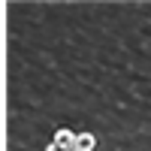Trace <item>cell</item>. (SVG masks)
I'll list each match as a JSON object with an SVG mask.
<instances>
[{
    "mask_svg": "<svg viewBox=\"0 0 151 151\" xmlns=\"http://www.w3.org/2000/svg\"><path fill=\"white\" fill-rule=\"evenodd\" d=\"M55 142L64 145V148H70V151H76V133H70V130H58V133H55Z\"/></svg>",
    "mask_w": 151,
    "mask_h": 151,
    "instance_id": "2",
    "label": "cell"
},
{
    "mask_svg": "<svg viewBox=\"0 0 151 151\" xmlns=\"http://www.w3.org/2000/svg\"><path fill=\"white\" fill-rule=\"evenodd\" d=\"M97 139L94 133H76V151H94Z\"/></svg>",
    "mask_w": 151,
    "mask_h": 151,
    "instance_id": "1",
    "label": "cell"
},
{
    "mask_svg": "<svg viewBox=\"0 0 151 151\" xmlns=\"http://www.w3.org/2000/svg\"><path fill=\"white\" fill-rule=\"evenodd\" d=\"M45 151H70V148H64V145H58V142H52V145H48Z\"/></svg>",
    "mask_w": 151,
    "mask_h": 151,
    "instance_id": "3",
    "label": "cell"
}]
</instances>
